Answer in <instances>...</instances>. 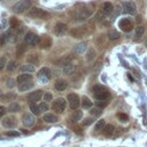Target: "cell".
Masks as SVG:
<instances>
[{
	"mask_svg": "<svg viewBox=\"0 0 147 147\" xmlns=\"http://www.w3.org/2000/svg\"><path fill=\"white\" fill-rule=\"evenodd\" d=\"M107 105H108V101H106V100H98V101H96V106L100 107V108H103V107H106Z\"/></svg>",
	"mask_w": 147,
	"mask_h": 147,
	"instance_id": "44",
	"label": "cell"
},
{
	"mask_svg": "<svg viewBox=\"0 0 147 147\" xmlns=\"http://www.w3.org/2000/svg\"><path fill=\"white\" fill-rule=\"evenodd\" d=\"M28 62L32 63V64H37L38 63V57H37V54H32L28 57Z\"/></svg>",
	"mask_w": 147,
	"mask_h": 147,
	"instance_id": "37",
	"label": "cell"
},
{
	"mask_svg": "<svg viewBox=\"0 0 147 147\" xmlns=\"http://www.w3.org/2000/svg\"><path fill=\"white\" fill-rule=\"evenodd\" d=\"M5 134L8 137H18L20 136V133L17 131H7V132H5Z\"/></svg>",
	"mask_w": 147,
	"mask_h": 147,
	"instance_id": "45",
	"label": "cell"
},
{
	"mask_svg": "<svg viewBox=\"0 0 147 147\" xmlns=\"http://www.w3.org/2000/svg\"><path fill=\"white\" fill-rule=\"evenodd\" d=\"M30 7H31L30 0H22V1H18L16 5H14L13 10L17 14H21V13H24L26 9H30Z\"/></svg>",
	"mask_w": 147,
	"mask_h": 147,
	"instance_id": "3",
	"label": "cell"
},
{
	"mask_svg": "<svg viewBox=\"0 0 147 147\" xmlns=\"http://www.w3.org/2000/svg\"><path fill=\"white\" fill-rule=\"evenodd\" d=\"M54 86H55V88H56L57 91H64V90L67 88V86H68V83H67V80L60 78V79H56V80H55Z\"/></svg>",
	"mask_w": 147,
	"mask_h": 147,
	"instance_id": "15",
	"label": "cell"
},
{
	"mask_svg": "<svg viewBox=\"0 0 147 147\" xmlns=\"http://www.w3.org/2000/svg\"><path fill=\"white\" fill-rule=\"evenodd\" d=\"M118 25H119L121 30L124 31V32H130V31L133 29V23H132V21H131L130 18H126V17L122 18V20L119 21Z\"/></svg>",
	"mask_w": 147,
	"mask_h": 147,
	"instance_id": "5",
	"label": "cell"
},
{
	"mask_svg": "<svg viewBox=\"0 0 147 147\" xmlns=\"http://www.w3.org/2000/svg\"><path fill=\"white\" fill-rule=\"evenodd\" d=\"M65 106H67V102L63 98H57L56 100L53 101L52 103V109L55 111V113H63L64 109H65Z\"/></svg>",
	"mask_w": 147,
	"mask_h": 147,
	"instance_id": "4",
	"label": "cell"
},
{
	"mask_svg": "<svg viewBox=\"0 0 147 147\" xmlns=\"http://www.w3.org/2000/svg\"><path fill=\"white\" fill-rule=\"evenodd\" d=\"M70 34L74 37V38H83L84 34H85V31L82 29V28H75L70 31Z\"/></svg>",
	"mask_w": 147,
	"mask_h": 147,
	"instance_id": "16",
	"label": "cell"
},
{
	"mask_svg": "<svg viewBox=\"0 0 147 147\" xmlns=\"http://www.w3.org/2000/svg\"><path fill=\"white\" fill-rule=\"evenodd\" d=\"M44 94H42V91H40V90H37V91H34V92H32L31 94H29V100L31 101V102H37V101H39L40 99H41V96H42Z\"/></svg>",
	"mask_w": 147,
	"mask_h": 147,
	"instance_id": "14",
	"label": "cell"
},
{
	"mask_svg": "<svg viewBox=\"0 0 147 147\" xmlns=\"http://www.w3.org/2000/svg\"><path fill=\"white\" fill-rule=\"evenodd\" d=\"M146 45H147V40H146Z\"/></svg>",
	"mask_w": 147,
	"mask_h": 147,
	"instance_id": "52",
	"label": "cell"
},
{
	"mask_svg": "<svg viewBox=\"0 0 147 147\" xmlns=\"http://www.w3.org/2000/svg\"><path fill=\"white\" fill-rule=\"evenodd\" d=\"M44 121L47 122V123H56L57 122V117L54 114L48 113V114H45L44 115Z\"/></svg>",
	"mask_w": 147,
	"mask_h": 147,
	"instance_id": "22",
	"label": "cell"
},
{
	"mask_svg": "<svg viewBox=\"0 0 147 147\" xmlns=\"http://www.w3.org/2000/svg\"><path fill=\"white\" fill-rule=\"evenodd\" d=\"M30 110L34 114V115H38V114H40L39 113V110H38V106H36L33 102H31V105H30Z\"/></svg>",
	"mask_w": 147,
	"mask_h": 147,
	"instance_id": "42",
	"label": "cell"
},
{
	"mask_svg": "<svg viewBox=\"0 0 147 147\" xmlns=\"http://www.w3.org/2000/svg\"><path fill=\"white\" fill-rule=\"evenodd\" d=\"M113 9H114V6L110 2H105L103 6H102V13H103V15H110L113 13Z\"/></svg>",
	"mask_w": 147,
	"mask_h": 147,
	"instance_id": "18",
	"label": "cell"
},
{
	"mask_svg": "<svg viewBox=\"0 0 147 147\" xmlns=\"http://www.w3.org/2000/svg\"><path fill=\"white\" fill-rule=\"evenodd\" d=\"M32 87H33V83H31V80H30V82L21 83V84L18 85V91H20V92H24V91H28V90H30V88H32Z\"/></svg>",
	"mask_w": 147,
	"mask_h": 147,
	"instance_id": "21",
	"label": "cell"
},
{
	"mask_svg": "<svg viewBox=\"0 0 147 147\" xmlns=\"http://www.w3.org/2000/svg\"><path fill=\"white\" fill-rule=\"evenodd\" d=\"M32 79V76L29 74V72H24V74H22V75H20L18 77H17V82L21 84V83H25V82H30Z\"/></svg>",
	"mask_w": 147,
	"mask_h": 147,
	"instance_id": "19",
	"label": "cell"
},
{
	"mask_svg": "<svg viewBox=\"0 0 147 147\" xmlns=\"http://www.w3.org/2000/svg\"><path fill=\"white\" fill-rule=\"evenodd\" d=\"M86 48H87V44H86L85 41H82V42H79L78 45L75 46L74 52H75L76 54H82V53H84V52L86 51Z\"/></svg>",
	"mask_w": 147,
	"mask_h": 147,
	"instance_id": "17",
	"label": "cell"
},
{
	"mask_svg": "<svg viewBox=\"0 0 147 147\" xmlns=\"http://www.w3.org/2000/svg\"><path fill=\"white\" fill-rule=\"evenodd\" d=\"M7 40V38H6V36L3 34V36H0V46H2L3 44H5V41Z\"/></svg>",
	"mask_w": 147,
	"mask_h": 147,
	"instance_id": "49",
	"label": "cell"
},
{
	"mask_svg": "<svg viewBox=\"0 0 147 147\" xmlns=\"http://www.w3.org/2000/svg\"><path fill=\"white\" fill-rule=\"evenodd\" d=\"M20 109H21V107L17 102H11L8 106V111H11V113H17V111H20Z\"/></svg>",
	"mask_w": 147,
	"mask_h": 147,
	"instance_id": "29",
	"label": "cell"
},
{
	"mask_svg": "<svg viewBox=\"0 0 147 147\" xmlns=\"http://www.w3.org/2000/svg\"><path fill=\"white\" fill-rule=\"evenodd\" d=\"M82 117H83V111H82V110H76V111L72 114V116H71V121H72L74 123H76V122H78L79 119H82Z\"/></svg>",
	"mask_w": 147,
	"mask_h": 147,
	"instance_id": "26",
	"label": "cell"
},
{
	"mask_svg": "<svg viewBox=\"0 0 147 147\" xmlns=\"http://www.w3.org/2000/svg\"><path fill=\"white\" fill-rule=\"evenodd\" d=\"M90 113H91V115L92 116H94V117H98V116H100L101 114H102V108H100V107H94V108H91V110H90Z\"/></svg>",
	"mask_w": 147,
	"mask_h": 147,
	"instance_id": "31",
	"label": "cell"
},
{
	"mask_svg": "<svg viewBox=\"0 0 147 147\" xmlns=\"http://www.w3.org/2000/svg\"><path fill=\"white\" fill-rule=\"evenodd\" d=\"M144 32H145V28H144V26H141V25L137 26L136 30H134V36H136V38H137V39L141 38L142 34H144Z\"/></svg>",
	"mask_w": 147,
	"mask_h": 147,
	"instance_id": "28",
	"label": "cell"
},
{
	"mask_svg": "<svg viewBox=\"0 0 147 147\" xmlns=\"http://www.w3.org/2000/svg\"><path fill=\"white\" fill-rule=\"evenodd\" d=\"M6 65H7V59L5 56H1L0 57V70H2Z\"/></svg>",
	"mask_w": 147,
	"mask_h": 147,
	"instance_id": "43",
	"label": "cell"
},
{
	"mask_svg": "<svg viewBox=\"0 0 147 147\" xmlns=\"http://www.w3.org/2000/svg\"><path fill=\"white\" fill-rule=\"evenodd\" d=\"M107 37L110 39V40H116L119 38V32L116 31V30H109L108 33H107Z\"/></svg>",
	"mask_w": 147,
	"mask_h": 147,
	"instance_id": "24",
	"label": "cell"
},
{
	"mask_svg": "<svg viewBox=\"0 0 147 147\" xmlns=\"http://www.w3.org/2000/svg\"><path fill=\"white\" fill-rule=\"evenodd\" d=\"M105 125H106L105 119H99V121L95 123V125H94V130H95V131H100V130H102V129L105 127Z\"/></svg>",
	"mask_w": 147,
	"mask_h": 147,
	"instance_id": "34",
	"label": "cell"
},
{
	"mask_svg": "<svg viewBox=\"0 0 147 147\" xmlns=\"http://www.w3.org/2000/svg\"><path fill=\"white\" fill-rule=\"evenodd\" d=\"M117 118H118L121 122H127V121H129V116H127L126 114H123V113L117 114Z\"/></svg>",
	"mask_w": 147,
	"mask_h": 147,
	"instance_id": "39",
	"label": "cell"
},
{
	"mask_svg": "<svg viewBox=\"0 0 147 147\" xmlns=\"http://www.w3.org/2000/svg\"><path fill=\"white\" fill-rule=\"evenodd\" d=\"M95 56H96L95 49H94V48H90V49L87 51V53H86V61H87V62H91V61H93V60L95 59Z\"/></svg>",
	"mask_w": 147,
	"mask_h": 147,
	"instance_id": "23",
	"label": "cell"
},
{
	"mask_svg": "<svg viewBox=\"0 0 147 147\" xmlns=\"http://www.w3.org/2000/svg\"><path fill=\"white\" fill-rule=\"evenodd\" d=\"M14 86H15V79L8 78V79H7V87L11 88V87H14Z\"/></svg>",
	"mask_w": 147,
	"mask_h": 147,
	"instance_id": "46",
	"label": "cell"
},
{
	"mask_svg": "<svg viewBox=\"0 0 147 147\" xmlns=\"http://www.w3.org/2000/svg\"><path fill=\"white\" fill-rule=\"evenodd\" d=\"M21 71L22 72H33L34 71V67L32 64H25L21 67Z\"/></svg>",
	"mask_w": 147,
	"mask_h": 147,
	"instance_id": "33",
	"label": "cell"
},
{
	"mask_svg": "<svg viewBox=\"0 0 147 147\" xmlns=\"http://www.w3.org/2000/svg\"><path fill=\"white\" fill-rule=\"evenodd\" d=\"M103 90H107L105 86H102V85H99V84H96V85H94L93 86V92L94 93H98V92H101V91H103Z\"/></svg>",
	"mask_w": 147,
	"mask_h": 147,
	"instance_id": "40",
	"label": "cell"
},
{
	"mask_svg": "<svg viewBox=\"0 0 147 147\" xmlns=\"http://www.w3.org/2000/svg\"><path fill=\"white\" fill-rule=\"evenodd\" d=\"M18 25H20V22H18V21H17L15 17H11V20H10V28L16 29Z\"/></svg>",
	"mask_w": 147,
	"mask_h": 147,
	"instance_id": "41",
	"label": "cell"
},
{
	"mask_svg": "<svg viewBox=\"0 0 147 147\" xmlns=\"http://www.w3.org/2000/svg\"><path fill=\"white\" fill-rule=\"evenodd\" d=\"M93 123V119L92 118H86L84 122H83V125H90V124H92Z\"/></svg>",
	"mask_w": 147,
	"mask_h": 147,
	"instance_id": "48",
	"label": "cell"
},
{
	"mask_svg": "<svg viewBox=\"0 0 147 147\" xmlns=\"http://www.w3.org/2000/svg\"><path fill=\"white\" fill-rule=\"evenodd\" d=\"M82 100H83V101H82V107H83L84 109H90V108H92V101H91L87 96H83Z\"/></svg>",
	"mask_w": 147,
	"mask_h": 147,
	"instance_id": "25",
	"label": "cell"
},
{
	"mask_svg": "<svg viewBox=\"0 0 147 147\" xmlns=\"http://www.w3.org/2000/svg\"><path fill=\"white\" fill-rule=\"evenodd\" d=\"M39 45L40 48H48L52 46V38L48 36H42L39 40Z\"/></svg>",
	"mask_w": 147,
	"mask_h": 147,
	"instance_id": "13",
	"label": "cell"
},
{
	"mask_svg": "<svg viewBox=\"0 0 147 147\" xmlns=\"http://www.w3.org/2000/svg\"><path fill=\"white\" fill-rule=\"evenodd\" d=\"M42 96H44V100H45V101H51L52 98H53V95L51 94V92H46Z\"/></svg>",
	"mask_w": 147,
	"mask_h": 147,
	"instance_id": "47",
	"label": "cell"
},
{
	"mask_svg": "<svg viewBox=\"0 0 147 147\" xmlns=\"http://www.w3.org/2000/svg\"><path fill=\"white\" fill-rule=\"evenodd\" d=\"M123 9H124L125 13L131 14V15H133V14L137 13V6H136V3H134L133 1H131V0H126V1L123 2Z\"/></svg>",
	"mask_w": 147,
	"mask_h": 147,
	"instance_id": "7",
	"label": "cell"
},
{
	"mask_svg": "<svg viewBox=\"0 0 147 147\" xmlns=\"http://www.w3.org/2000/svg\"><path fill=\"white\" fill-rule=\"evenodd\" d=\"M6 68H7L8 71H14V70L16 69V62H14V61L8 62L7 65H6Z\"/></svg>",
	"mask_w": 147,
	"mask_h": 147,
	"instance_id": "38",
	"label": "cell"
},
{
	"mask_svg": "<svg viewBox=\"0 0 147 147\" xmlns=\"http://www.w3.org/2000/svg\"><path fill=\"white\" fill-rule=\"evenodd\" d=\"M22 123L25 125V126H32L34 123H36V118H34V115L32 114H24L23 117H22Z\"/></svg>",
	"mask_w": 147,
	"mask_h": 147,
	"instance_id": "9",
	"label": "cell"
},
{
	"mask_svg": "<svg viewBox=\"0 0 147 147\" xmlns=\"http://www.w3.org/2000/svg\"><path fill=\"white\" fill-rule=\"evenodd\" d=\"M39 40H40V38L36 33H32V32H28L24 37L25 44H28L30 46H36L37 44H39Z\"/></svg>",
	"mask_w": 147,
	"mask_h": 147,
	"instance_id": "6",
	"label": "cell"
},
{
	"mask_svg": "<svg viewBox=\"0 0 147 147\" xmlns=\"http://www.w3.org/2000/svg\"><path fill=\"white\" fill-rule=\"evenodd\" d=\"M28 16L31 17V18H44V20H46V18L48 17V14H47L45 10L40 9V8L32 7V8L30 9V11L28 13Z\"/></svg>",
	"mask_w": 147,
	"mask_h": 147,
	"instance_id": "2",
	"label": "cell"
},
{
	"mask_svg": "<svg viewBox=\"0 0 147 147\" xmlns=\"http://www.w3.org/2000/svg\"><path fill=\"white\" fill-rule=\"evenodd\" d=\"M67 30H68V28H67V25H65L64 23H57V24L54 26V33H55L56 36H62V34H64V33L67 32Z\"/></svg>",
	"mask_w": 147,
	"mask_h": 147,
	"instance_id": "12",
	"label": "cell"
},
{
	"mask_svg": "<svg viewBox=\"0 0 147 147\" xmlns=\"http://www.w3.org/2000/svg\"><path fill=\"white\" fill-rule=\"evenodd\" d=\"M127 77H129V79H130V80H131V82H133V80H134V78H133V77H132V76H131V75H130V74H129V75H127Z\"/></svg>",
	"mask_w": 147,
	"mask_h": 147,
	"instance_id": "51",
	"label": "cell"
},
{
	"mask_svg": "<svg viewBox=\"0 0 147 147\" xmlns=\"http://www.w3.org/2000/svg\"><path fill=\"white\" fill-rule=\"evenodd\" d=\"M5 111H6V109H5V107H2V106H0V117H1V116H3V114H5Z\"/></svg>",
	"mask_w": 147,
	"mask_h": 147,
	"instance_id": "50",
	"label": "cell"
},
{
	"mask_svg": "<svg viewBox=\"0 0 147 147\" xmlns=\"http://www.w3.org/2000/svg\"><path fill=\"white\" fill-rule=\"evenodd\" d=\"M1 124H2V126L8 127V129L9 127H14L15 124H16V118L15 117H11V116H7V117H5L2 119Z\"/></svg>",
	"mask_w": 147,
	"mask_h": 147,
	"instance_id": "11",
	"label": "cell"
},
{
	"mask_svg": "<svg viewBox=\"0 0 147 147\" xmlns=\"http://www.w3.org/2000/svg\"><path fill=\"white\" fill-rule=\"evenodd\" d=\"M15 96H16V95L10 92V93H7V94H5V95H1V96H0V100H1V101H11V100L15 99Z\"/></svg>",
	"mask_w": 147,
	"mask_h": 147,
	"instance_id": "32",
	"label": "cell"
},
{
	"mask_svg": "<svg viewBox=\"0 0 147 147\" xmlns=\"http://www.w3.org/2000/svg\"><path fill=\"white\" fill-rule=\"evenodd\" d=\"M94 96L96 100H106L109 98V92L108 90H103L101 92H98V93H94Z\"/></svg>",
	"mask_w": 147,
	"mask_h": 147,
	"instance_id": "20",
	"label": "cell"
},
{
	"mask_svg": "<svg viewBox=\"0 0 147 147\" xmlns=\"http://www.w3.org/2000/svg\"><path fill=\"white\" fill-rule=\"evenodd\" d=\"M38 110H39V113H44V111L48 110V105H47L46 102L39 103V105H38Z\"/></svg>",
	"mask_w": 147,
	"mask_h": 147,
	"instance_id": "36",
	"label": "cell"
},
{
	"mask_svg": "<svg viewBox=\"0 0 147 147\" xmlns=\"http://www.w3.org/2000/svg\"><path fill=\"white\" fill-rule=\"evenodd\" d=\"M38 77H39L40 79H44V80L49 79V78L52 77V75H51V69L47 68V67L41 68V69L39 70V72H38Z\"/></svg>",
	"mask_w": 147,
	"mask_h": 147,
	"instance_id": "10",
	"label": "cell"
},
{
	"mask_svg": "<svg viewBox=\"0 0 147 147\" xmlns=\"http://www.w3.org/2000/svg\"><path fill=\"white\" fill-rule=\"evenodd\" d=\"M25 45L24 44H20L17 47H16V54H17V56H21L24 52H25Z\"/></svg>",
	"mask_w": 147,
	"mask_h": 147,
	"instance_id": "35",
	"label": "cell"
},
{
	"mask_svg": "<svg viewBox=\"0 0 147 147\" xmlns=\"http://www.w3.org/2000/svg\"><path fill=\"white\" fill-rule=\"evenodd\" d=\"M68 101H69L70 108H72V109H77L78 106H79V102H80L79 101V96L77 94H75V93L68 94Z\"/></svg>",
	"mask_w": 147,
	"mask_h": 147,
	"instance_id": "8",
	"label": "cell"
},
{
	"mask_svg": "<svg viewBox=\"0 0 147 147\" xmlns=\"http://www.w3.org/2000/svg\"><path fill=\"white\" fill-rule=\"evenodd\" d=\"M114 131H115V127H114L111 124H107V125H105V127H103V133H105V136H111V134L114 133Z\"/></svg>",
	"mask_w": 147,
	"mask_h": 147,
	"instance_id": "27",
	"label": "cell"
},
{
	"mask_svg": "<svg viewBox=\"0 0 147 147\" xmlns=\"http://www.w3.org/2000/svg\"><path fill=\"white\" fill-rule=\"evenodd\" d=\"M74 70H75V65H74V64H71V63H67V64L63 67V72H64V74H67V75L72 74V72H74Z\"/></svg>",
	"mask_w": 147,
	"mask_h": 147,
	"instance_id": "30",
	"label": "cell"
},
{
	"mask_svg": "<svg viewBox=\"0 0 147 147\" xmlns=\"http://www.w3.org/2000/svg\"><path fill=\"white\" fill-rule=\"evenodd\" d=\"M75 13H76V17L79 20H85L92 15V10L84 5H79V8L75 9Z\"/></svg>",
	"mask_w": 147,
	"mask_h": 147,
	"instance_id": "1",
	"label": "cell"
}]
</instances>
